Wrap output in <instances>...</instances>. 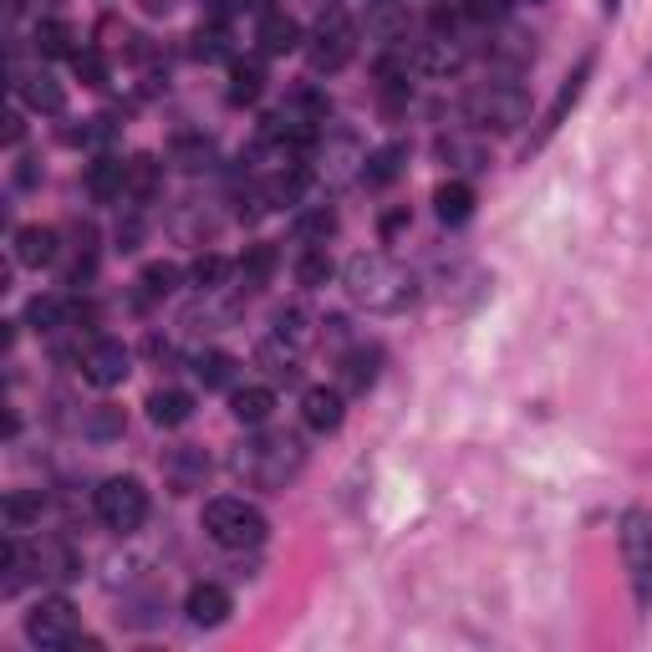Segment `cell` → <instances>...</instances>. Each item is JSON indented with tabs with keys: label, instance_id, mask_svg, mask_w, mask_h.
<instances>
[{
	"label": "cell",
	"instance_id": "6da1fadb",
	"mask_svg": "<svg viewBox=\"0 0 652 652\" xmlns=\"http://www.w3.org/2000/svg\"><path fill=\"white\" fill-rule=\"evenodd\" d=\"M342 280H347L352 302L367 306V312H383V316L408 312L413 296H418V280H413L408 266H398L393 255H352Z\"/></svg>",
	"mask_w": 652,
	"mask_h": 652
},
{
	"label": "cell",
	"instance_id": "7a4b0ae2",
	"mask_svg": "<svg viewBox=\"0 0 652 652\" xmlns=\"http://www.w3.org/2000/svg\"><path fill=\"white\" fill-rule=\"evenodd\" d=\"M302 444L286 434H270V438H255V444H245L240 454H235V470L250 474L260 490H280L286 480H296L302 474Z\"/></svg>",
	"mask_w": 652,
	"mask_h": 652
},
{
	"label": "cell",
	"instance_id": "3957f363",
	"mask_svg": "<svg viewBox=\"0 0 652 652\" xmlns=\"http://www.w3.org/2000/svg\"><path fill=\"white\" fill-rule=\"evenodd\" d=\"M205 531L225 551H255V545L266 541V515L255 505H245V500L225 495V500H209L205 505Z\"/></svg>",
	"mask_w": 652,
	"mask_h": 652
},
{
	"label": "cell",
	"instance_id": "277c9868",
	"mask_svg": "<svg viewBox=\"0 0 652 652\" xmlns=\"http://www.w3.org/2000/svg\"><path fill=\"white\" fill-rule=\"evenodd\" d=\"M616 545H622V566L632 581V602L648 612L652 606V515L648 510H628L616 525Z\"/></svg>",
	"mask_w": 652,
	"mask_h": 652
},
{
	"label": "cell",
	"instance_id": "5b68a950",
	"mask_svg": "<svg viewBox=\"0 0 652 652\" xmlns=\"http://www.w3.org/2000/svg\"><path fill=\"white\" fill-rule=\"evenodd\" d=\"M464 112H470L474 128L510 134V128H520V122L531 118V97H525V87H515V82H484L480 92H470Z\"/></svg>",
	"mask_w": 652,
	"mask_h": 652
},
{
	"label": "cell",
	"instance_id": "8992f818",
	"mask_svg": "<svg viewBox=\"0 0 652 652\" xmlns=\"http://www.w3.org/2000/svg\"><path fill=\"white\" fill-rule=\"evenodd\" d=\"M357 57V26L347 21V11H326L316 21V31L306 37V61L312 72H342Z\"/></svg>",
	"mask_w": 652,
	"mask_h": 652
},
{
	"label": "cell",
	"instance_id": "52a82bcc",
	"mask_svg": "<svg viewBox=\"0 0 652 652\" xmlns=\"http://www.w3.org/2000/svg\"><path fill=\"white\" fill-rule=\"evenodd\" d=\"M97 520L118 535H134L148 520V490L138 480H128V474L108 480L102 490H97Z\"/></svg>",
	"mask_w": 652,
	"mask_h": 652
},
{
	"label": "cell",
	"instance_id": "ba28073f",
	"mask_svg": "<svg viewBox=\"0 0 652 652\" xmlns=\"http://www.w3.org/2000/svg\"><path fill=\"white\" fill-rule=\"evenodd\" d=\"M26 638L37 648H77L82 642V622H77V606L67 596H41L31 612H26Z\"/></svg>",
	"mask_w": 652,
	"mask_h": 652
},
{
	"label": "cell",
	"instance_id": "9c48e42d",
	"mask_svg": "<svg viewBox=\"0 0 652 652\" xmlns=\"http://www.w3.org/2000/svg\"><path fill=\"white\" fill-rule=\"evenodd\" d=\"M470 61V47L460 37H444V31H428V37L413 47V67L428 77H454Z\"/></svg>",
	"mask_w": 652,
	"mask_h": 652
},
{
	"label": "cell",
	"instance_id": "30bf717a",
	"mask_svg": "<svg viewBox=\"0 0 652 652\" xmlns=\"http://www.w3.org/2000/svg\"><path fill=\"white\" fill-rule=\"evenodd\" d=\"M82 377H87L92 387H118L122 377H128V347H122V342H112V337L87 342V352H82Z\"/></svg>",
	"mask_w": 652,
	"mask_h": 652
},
{
	"label": "cell",
	"instance_id": "8fae6325",
	"mask_svg": "<svg viewBox=\"0 0 652 652\" xmlns=\"http://www.w3.org/2000/svg\"><path fill=\"white\" fill-rule=\"evenodd\" d=\"M586 77H592V57H581V61H576V72H571L566 82H561L556 102L545 108V118H541V134H535V144H531V148H541L545 138H551V134H556V128H561V122H566V112L576 108V102H581V92H586Z\"/></svg>",
	"mask_w": 652,
	"mask_h": 652
},
{
	"label": "cell",
	"instance_id": "7c38bea8",
	"mask_svg": "<svg viewBox=\"0 0 652 652\" xmlns=\"http://www.w3.org/2000/svg\"><path fill=\"white\" fill-rule=\"evenodd\" d=\"M184 616H189L194 628H219V622L230 616V592L215 586V581H199V586L184 596Z\"/></svg>",
	"mask_w": 652,
	"mask_h": 652
},
{
	"label": "cell",
	"instance_id": "4fadbf2b",
	"mask_svg": "<svg viewBox=\"0 0 652 652\" xmlns=\"http://www.w3.org/2000/svg\"><path fill=\"white\" fill-rule=\"evenodd\" d=\"M302 418L312 434H337L342 428V393L337 387H306L302 393Z\"/></svg>",
	"mask_w": 652,
	"mask_h": 652
},
{
	"label": "cell",
	"instance_id": "5bb4252c",
	"mask_svg": "<svg viewBox=\"0 0 652 652\" xmlns=\"http://www.w3.org/2000/svg\"><path fill=\"white\" fill-rule=\"evenodd\" d=\"M367 31L387 47L408 41V6L403 0H367Z\"/></svg>",
	"mask_w": 652,
	"mask_h": 652
},
{
	"label": "cell",
	"instance_id": "9a60e30c",
	"mask_svg": "<svg viewBox=\"0 0 652 652\" xmlns=\"http://www.w3.org/2000/svg\"><path fill=\"white\" fill-rule=\"evenodd\" d=\"M87 189H92V199H122L128 194V164L118 154H97L87 164Z\"/></svg>",
	"mask_w": 652,
	"mask_h": 652
},
{
	"label": "cell",
	"instance_id": "2e32d148",
	"mask_svg": "<svg viewBox=\"0 0 652 652\" xmlns=\"http://www.w3.org/2000/svg\"><path fill=\"white\" fill-rule=\"evenodd\" d=\"M31 566H37V576L57 581V586H61V581H77V576H82V556H77L67 541H47L37 556H31Z\"/></svg>",
	"mask_w": 652,
	"mask_h": 652
},
{
	"label": "cell",
	"instance_id": "e0dca14e",
	"mask_svg": "<svg viewBox=\"0 0 652 652\" xmlns=\"http://www.w3.org/2000/svg\"><path fill=\"white\" fill-rule=\"evenodd\" d=\"M255 41H260V51H266V57H286V51H296L306 37H302V26L290 21V16L270 11L266 21H260V31H255Z\"/></svg>",
	"mask_w": 652,
	"mask_h": 652
},
{
	"label": "cell",
	"instance_id": "ac0fdd59",
	"mask_svg": "<svg viewBox=\"0 0 652 652\" xmlns=\"http://www.w3.org/2000/svg\"><path fill=\"white\" fill-rule=\"evenodd\" d=\"M377 367H383V347H352L342 357V387L347 393H367L377 383Z\"/></svg>",
	"mask_w": 652,
	"mask_h": 652
},
{
	"label": "cell",
	"instance_id": "d6986e66",
	"mask_svg": "<svg viewBox=\"0 0 652 652\" xmlns=\"http://www.w3.org/2000/svg\"><path fill=\"white\" fill-rule=\"evenodd\" d=\"M403 164H408V148H403V144L373 148V154L363 158V184H367V189H383V184H393L403 174Z\"/></svg>",
	"mask_w": 652,
	"mask_h": 652
},
{
	"label": "cell",
	"instance_id": "ffe728a7",
	"mask_svg": "<svg viewBox=\"0 0 652 652\" xmlns=\"http://www.w3.org/2000/svg\"><path fill=\"white\" fill-rule=\"evenodd\" d=\"M438 158H444L454 174H480L484 169V148H480V138H470V134L438 138Z\"/></svg>",
	"mask_w": 652,
	"mask_h": 652
},
{
	"label": "cell",
	"instance_id": "44dd1931",
	"mask_svg": "<svg viewBox=\"0 0 652 652\" xmlns=\"http://www.w3.org/2000/svg\"><path fill=\"white\" fill-rule=\"evenodd\" d=\"M16 260H21V266H51V260H57V230L26 225V230L16 235Z\"/></svg>",
	"mask_w": 652,
	"mask_h": 652
},
{
	"label": "cell",
	"instance_id": "7402d4cb",
	"mask_svg": "<svg viewBox=\"0 0 652 652\" xmlns=\"http://www.w3.org/2000/svg\"><path fill=\"white\" fill-rule=\"evenodd\" d=\"M189 413H194V398L179 393V387H158L154 398H148V418L158 428H179V423H189Z\"/></svg>",
	"mask_w": 652,
	"mask_h": 652
},
{
	"label": "cell",
	"instance_id": "603a6c76",
	"mask_svg": "<svg viewBox=\"0 0 652 652\" xmlns=\"http://www.w3.org/2000/svg\"><path fill=\"white\" fill-rule=\"evenodd\" d=\"M434 209H438V219L444 225H464V219L474 215V189L464 179H448V184H438V194H434Z\"/></svg>",
	"mask_w": 652,
	"mask_h": 652
},
{
	"label": "cell",
	"instance_id": "cb8c5ba5",
	"mask_svg": "<svg viewBox=\"0 0 652 652\" xmlns=\"http://www.w3.org/2000/svg\"><path fill=\"white\" fill-rule=\"evenodd\" d=\"M255 363L266 367L270 383H296V373H302V367H296V347H286L280 337L260 342V347H255Z\"/></svg>",
	"mask_w": 652,
	"mask_h": 652
},
{
	"label": "cell",
	"instance_id": "d4e9b609",
	"mask_svg": "<svg viewBox=\"0 0 652 652\" xmlns=\"http://www.w3.org/2000/svg\"><path fill=\"white\" fill-rule=\"evenodd\" d=\"M270 408H276V393H270L266 383L240 387V393L230 398V413H235L240 423H250V428H255V423H266V418H270Z\"/></svg>",
	"mask_w": 652,
	"mask_h": 652
},
{
	"label": "cell",
	"instance_id": "484cf974",
	"mask_svg": "<svg viewBox=\"0 0 652 652\" xmlns=\"http://www.w3.org/2000/svg\"><path fill=\"white\" fill-rule=\"evenodd\" d=\"M270 270H276V245H250V250L240 255V266H235V276H240L245 290H260L270 280Z\"/></svg>",
	"mask_w": 652,
	"mask_h": 652
},
{
	"label": "cell",
	"instance_id": "4316f807",
	"mask_svg": "<svg viewBox=\"0 0 652 652\" xmlns=\"http://www.w3.org/2000/svg\"><path fill=\"white\" fill-rule=\"evenodd\" d=\"M21 97H26V102H31L37 112H61V108H67V92H61L57 77H47V72L21 77Z\"/></svg>",
	"mask_w": 652,
	"mask_h": 652
},
{
	"label": "cell",
	"instance_id": "83f0119b",
	"mask_svg": "<svg viewBox=\"0 0 652 652\" xmlns=\"http://www.w3.org/2000/svg\"><path fill=\"white\" fill-rule=\"evenodd\" d=\"M260 87H266V67H260V61H230V102L235 108L255 102Z\"/></svg>",
	"mask_w": 652,
	"mask_h": 652
},
{
	"label": "cell",
	"instance_id": "f1b7e54d",
	"mask_svg": "<svg viewBox=\"0 0 652 652\" xmlns=\"http://www.w3.org/2000/svg\"><path fill=\"white\" fill-rule=\"evenodd\" d=\"M332 255L322 250V245H306L302 250V260H296V286H306V290H316V286H326L332 280Z\"/></svg>",
	"mask_w": 652,
	"mask_h": 652
},
{
	"label": "cell",
	"instance_id": "f546056e",
	"mask_svg": "<svg viewBox=\"0 0 652 652\" xmlns=\"http://www.w3.org/2000/svg\"><path fill=\"white\" fill-rule=\"evenodd\" d=\"M194 377L205 387H230L235 383V357L230 352H199L194 357Z\"/></svg>",
	"mask_w": 652,
	"mask_h": 652
},
{
	"label": "cell",
	"instance_id": "4dcf8cb0",
	"mask_svg": "<svg viewBox=\"0 0 652 652\" xmlns=\"http://www.w3.org/2000/svg\"><path fill=\"white\" fill-rule=\"evenodd\" d=\"M41 510H47L41 490H16V495H6V525H11V531H26L31 520H41Z\"/></svg>",
	"mask_w": 652,
	"mask_h": 652
},
{
	"label": "cell",
	"instance_id": "1f68e13d",
	"mask_svg": "<svg viewBox=\"0 0 652 652\" xmlns=\"http://www.w3.org/2000/svg\"><path fill=\"white\" fill-rule=\"evenodd\" d=\"M179 286V270L174 266H164V260H158V266H144V276H138V302H164V296H169V290Z\"/></svg>",
	"mask_w": 652,
	"mask_h": 652
},
{
	"label": "cell",
	"instance_id": "d6a6232c",
	"mask_svg": "<svg viewBox=\"0 0 652 652\" xmlns=\"http://www.w3.org/2000/svg\"><path fill=\"white\" fill-rule=\"evenodd\" d=\"M332 230H337L332 205H316V209H306V215H296V240H306V245H326Z\"/></svg>",
	"mask_w": 652,
	"mask_h": 652
},
{
	"label": "cell",
	"instance_id": "836d02e7",
	"mask_svg": "<svg viewBox=\"0 0 652 652\" xmlns=\"http://www.w3.org/2000/svg\"><path fill=\"white\" fill-rule=\"evenodd\" d=\"M194 57L199 61H225L230 57V26L225 21L199 26V37H194Z\"/></svg>",
	"mask_w": 652,
	"mask_h": 652
},
{
	"label": "cell",
	"instance_id": "e575fe53",
	"mask_svg": "<svg viewBox=\"0 0 652 652\" xmlns=\"http://www.w3.org/2000/svg\"><path fill=\"white\" fill-rule=\"evenodd\" d=\"M154 194H158V164L154 158H128V194H122V199H138V205H144Z\"/></svg>",
	"mask_w": 652,
	"mask_h": 652
},
{
	"label": "cell",
	"instance_id": "d590c367",
	"mask_svg": "<svg viewBox=\"0 0 652 652\" xmlns=\"http://www.w3.org/2000/svg\"><path fill=\"white\" fill-rule=\"evenodd\" d=\"M37 51H41V57H77L72 26H67V21H41L37 26Z\"/></svg>",
	"mask_w": 652,
	"mask_h": 652
},
{
	"label": "cell",
	"instance_id": "8d00e7d4",
	"mask_svg": "<svg viewBox=\"0 0 652 652\" xmlns=\"http://www.w3.org/2000/svg\"><path fill=\"white\" fill-rule=\"evenodd\" d=\"M276 337L286 342V347L302 352L306 342H312V316H306L302 306H290V312H276Z\"/></svg>",
	"mask_w": 652,
	"mask_h": 652
},
{
	"label": "cell",
	"instance_id": "74e56055",
	"mask_svg": "<svg viewBox=\"0 0 652 652\" xmlns=\"http://www.w3.org/2000/svg\"><path fill=\"white\" fill-rule=\"evenodd\" d=\"M225 276H230V260H225V255H199V260L189 266V286L194 290H215Z\"/></svg>",
	"mask_w": 652,
	"mask_h": 652
},
{
	"label": "cell",
	"instance_id": "f35d334b",
	"mask_svg": "<svg viewBox=\"0 0 652 652\" xmlns=\"http://www.w3.org/2000/svg\"><path fill=\"white\" fill-rule=\"evenodd\" d=\"M72 67H77V77H82L87 87H102V82H108V61H102V51H97V47H77Z\"/></svg>",
	"mask_w": 652,
	"mask_h": 652
},
{
	"label": "cell",
	"instance_id": "ab89813d",
	"mask_svg": "<svg viewBox=\"0 0 652 652\" xmlns=\"http://www.w3.org/2000/svg\"><path fill=\"white\" fill-rule=\"evenodd\" d=\"M510 16V0H464V21L474 26H500Z\"/></svg>",
	"mask_w": 652,
	"mask_h": 652
},
{
	"label": "cell",
	"instance_id": "60d3db41",
	"mask_svg": "<svg viewBox=\"0 0 652 652\" xmlns=\"http://www.w3.org/2000/svg\"><path fill=\"white\" fill-rule=\"evenodd\" d=\"M531 57H535V47H531V37H520V31H505V37L495 41V61H500V67H505V61L515 67V61H531Z\"/></svg>",
	"mask_w": 652,
	"mask_h": 652
},
{
	"label": "cell",
	"instance_id": "b9f144b4",
	"mask_svg": "<svg viewBox=\"0 0 652 652\" xmlns=\"http://www.w3.org/2000/svg\"><path fill=\"white\" fill-rule=\"evenodd\" d=\"M174 158H179L184 169H205L209 158H215V144H205V138H179V144H174Z\"/></svg>",
	"mask_w": 652,
	"mask_h": 652
},
{
	"label": "cell",
	"instance_id": "7bdbcfd3",
	"mask_svg": "<svg viewBox=\"0 0 652 652\" xmlns=\"http://www.w3.org/2000/svg\"><path fill=\"white\" fill-rule=\"evenodd\" d=\"M118 428H122V413H118V408H102V413H97V418H92V434H97V438L118 434Z\"/></svg>",
	"mask_w": 652,
	"mask_h": 652
},
{
	"label": "cell",
	"instance_id": "ee69618b",
	"mask_svg": "<svg viewBox=\"0 0 652 652\" xmlns=\"http://www.w3.org/2000/svg\"><path fill=\"white\" fill-rule=\"evenodd\" d=\"M403 225H408V215H403V209H393V215H387V219H383V235H398V230H403Z\"/></svg>",
	"mask_w": 652,
	"mask_h": 652
},
{
	"label": "cell",
	"instance_id": "f6af8a7d",
	"mask_svg": "<svg viewBox=\"0 0 652 652\" xmlns=\"http://www.w3.org/2000/svg\"><path fill=\"white\" fill-rule=\"evenodd\" d=\"M602 6H606V11H616V6H622V0H602Z\"/></svg>",
	"mask_w": 652,
	"mask_h": 652
},
{
	"label": "cell",
	"instance_id": "bcb514c9",
	"mask_svg": "<svg viewBox=\"0 0 652 652\" xmlns=\"http://www.w3.org/2000/svg\"><path fill=\"white\" fill-rule=\"evenodd\" d=\"M531 6H535V0H531Z\"/></svg>",
	"mask_w": 652,
	"mask_h": 652
}]
</instances>
